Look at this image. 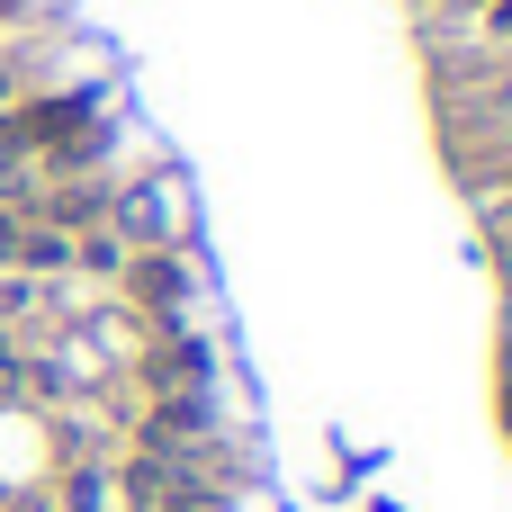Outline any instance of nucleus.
<instances>
[{"instance_id":"1","label":"nucleus","mask_w":512,"mask_h":512,"mask_svg":"<svg viewBox=\"0 0 512 512\" xmlns=\"http://www.w3.org/2000/svg\"><path fill=\"white\" fill-rule=\"evenodd\" d=\"M486 27H495V36H512V0H495V9H486Z\"/></svg>"},{"instance_id":"2","label":"nucleus","mask_w":512,"mask_h":512,"mask_svg":"<svg viewBox=\"0 0 512 512\" xmlns=\"http://www.w3.org/2000/svg\"><path fill=\"white\" fill-rule=\"evenodd\" d=\"M450 9H495V0H450Z\"/></svg>"},{"instance_id":"3","label":"nucleus","mask_w":512,"mask_h":512,"mask_svg":"<svg viewBox=\"0 0 512 512\" xmlns=\"http://www.w3.org/2000/svg\"><path fill=\"white\" fill-rule=\"evenodd\" d=\"M504 99H512V63H504Z\"/></svg>"}]
</instances>
